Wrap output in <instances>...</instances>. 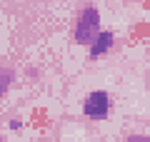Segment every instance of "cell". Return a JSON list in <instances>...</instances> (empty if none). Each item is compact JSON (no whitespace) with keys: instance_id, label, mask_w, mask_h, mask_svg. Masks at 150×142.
<instances>
[{"instance_id":"cell-1","label":"cell","mask_w":150,"mask_h":142,"mask_svg":"<svg viewBox=\"0 0 150 142\" xmlns=\"http://www.w3.org/2000/svg\"><path fill=\"white\" fill-rule=\"evenodd\" d=\"M100 10L95 5H88L80 10L78 22H75V42L78 45H93L95 37L100 35Z\"/></svg>"},{"instance_id":"cell-2","label":"cell","mask_w":150,"mask_h":142,"mask_svg":"<svg viewBox=\"0 0 150 142\" xmlns=\"http://www.w3.org/2000/svg\"><path fill=\"white\" fill-rule=\"evenodd\" d=\"M83 112L90 120H105L108 112H110V95L105 90H93L83 100Z\"/></svg>"},{"instance_id":"cell-3","label":"cell","mask_w":150,"mask_h":142,"mask_svg":"<svg viewBox=\"0 0 150 142\" xmlns=\"http://www.w3.org/2000/svg\"><path fill=\"white\" fill-rule=\"evenodd\" d=\"M112 42H115V32L112 30H103L100 35L95 37V42L90 45V58H100V55L110 53Z\"/></svg>"},{"instance_id":"cell-4","label":"cell","mask_w":150,"mask_h":142,"mask_svg":"<svg viewBox=\"0 0 150 142\" xmlns=\"http://www.w3.org/2000/svg\"><path fill=\"white\" fill-rule=\"evenodd\" d=\"M10 85V72H0V95H3V90Z\"/></svg>"},{"instance_id":"cell-5","label":"cell","mask_w":150,"mask_h":142,"mask_svg":"<svg viewBox=\"0 0 150 142\" xmlns=\"http://www.w3.org/2000/svg\"><path fill=\"white\" fill-rule=\"evenodd\" d=\"M125 142H150V137L148 135H130V137H125Z\"/></svg>"},{"instance_id":"cell-6","label":"cell","mask_w":150,"mask_h":142,"mask_svg":"<svg viewBox=\"0 0 150 142\" xmlns=\"http://www.w3.org/2000/svg\"><path fill=\"white\" fill-rule=\"evenodd\" d=\"M8 127H10L13 132H18V130L23 127V120H10V125H8Z\"/></svg>"},{"instance_id":"cell-7","label":"cell","mask_w":150,"mask_h":142,"mask_svg":"<svg viewBox=\"0 0 150 142\" xmlns=\"http://www.w3.org/2000/svg\"><path fill=\"white\" fill-rule=\"evenodd\" d=\"M0 142H3V137H0Z\"/></svg>"}]
</instances>
